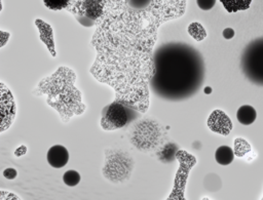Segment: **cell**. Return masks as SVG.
<instances>
[{"instance_id": "cell-19", "label": "cell", "mask_w": 263, "mask_h": 200, "mask_svg": "<svg viewBox=\"0 0 263 200\" xmlns=\"http://www.w3.org/2000/svg\"><path fill=\"white\" fill-rule=\"evenodd\" d=\"M262 200H263V198H262Z\"/></svg>"}, {"instance_id": "cell-10", "label": "cell", "mask_w": 263, "mask_h": 200, "mask_svg": "<svg viewBox=\"0 0 263 200\" xmlns=\"http://www.w3.org/2000/svg\"><path fill=\"white\" fill-rule=\"evenodd\" d=\"M228 12L246 10L251 6L252 0H220Z\"/></svg>"}, {"instance_id": "cell-15", "label": "cell", "mask_w": 263, "mask_h": 200, "mask_svg": "<svg viewBox=\"0 0 263 200\" xmlns=\"http://www.w3.org/2000/svg\"><path fill=\"white\" fill-rule=\"evenodd\" d=\"M197 5L202 10H210L214 7L216 0H196Z\"/></svg>"}, {"instance_id": "cell-1", "label": "cell", "mask_w": 263, "mask_h": 200, "mask_svg": "<svg viewBox=\"0 0 263 200\" xmlns=\"http://www.w3.org/2000/svg\"><path fill=\"white\" fill-rule=\"evenodd\" d=\"M152 87L161 96L182 98L193 93L203 75L198 53L183 44L162 46L154 57Z\"/></svg>"}, {"instance_id": "cell-11", "label": "cell", "mask_w": 263, "mask_h": 200, "mask_svg": "<svg viewBox=\"0 0 263 200\" xmlns=\"http://www.w3.org/2000/svg\"><path fill=\"white\" fill-rule=\"evenodd\" d=\"M188 33L197 41H201L205 38L206 32L201 24L194 22L188 26Z\"/></svg>"}, {"instance_id": "cell-14", "label": "cell", "mask_w": 263, "mask_h": 200, "mask_svg": "<svg viewBox=\"0 0 263 200\" xmlns=\"http://www.w3.org/2000/svg\"><path fill=\"white\" fill-rule=\"evenodd\" d=\"M43 2L50 10H61L68 7L70 0H43Z\"/></svg>"}, {"instance_id": "cell-6", "label": "cell", "mask_w": 263, "mask_h": 200, "mask_svg": "<svg viewBox=\"0 0 263 200\" xmlns=\"http://www.w3.org/2000/svg\"><path fill=\"white\" fill-rule=\"evenodd\" d=\"M69 160L68 150L61 145L52 146L47 152V161L54 168H61L67 164Z\"/></svg>"}, {"instance_id": "cell-17", "label": "cell", "mask_w": 263, "mask_h": 200, "mask_svg": "<svg viewBox=\"0 0 263 200\" xmlns=\"http://www.w3.org/2000/svg\"><path fill=\"white\" fill-rule=\"evenodd\" d=\"M234 36V30L231 28H226L223 30V37L225 39H231Z\"/></svg>"}, {"instance_id": "cell-5", "label": "cell", "mask_w": 263, "mask_h": 200, "mask_svg": "<svg viewBox=\"0 0 263 200\" xmlns=\"http://www.w3.org/2000/svg\"><path fill=\"white\" fill-rule=\"evenodd\" d=\"M208 126L214 132L227 135L232 129V122L221 110H215L209 117Z\"/></svg>"}, {"instance_id": "cell-13", "label": "cell", "mask_w": 263, "mask_h": 200, "mask_svg": "<svg viewBox=\"0 0 263 200\" xmlns=\"http://www.w3.org/2000/svg\"><path fill=\"white\" fill-rule=\"evenodd\" d=\"M64 183L69 187H74L80 182V174L75 170H68L63 175Z\"/></svg>"}, {"instance_id": "cell-12", "label": "cell", "mask_w": 263, "mask_h": 200, "mask_svg": "<svg viewBox=\"0 0 263 200\" xmlns=\"http://www.w3.org/2000/svg\"><path fill=\"white\" fill-rule=\"evenodd\" d=\"M251 151V145L243 138L238 137L234 141V154L238 157L245 156Z\"/></svg>"}, {"instance_id": "cell-3", "label": "cell", "mask_w": 263, "mask_h": 200, "mask_svg": "<svg viewBox=\"0 0 263 200\" xmlns=\"http://www.w3.org/2000/svg\"><path fill=\"white\" fill-rule=\"evenodd\" d=\"M241 68L252 82L263 85V37L252 41L243 50Z\"/></svg>"}, {"instance_id": "cell-4", "label": "cell", "mask_w": 263, "mask_h": 200, "mask_svg": "<svg viewBox=\"0 0 263 200\" xmlns=\"http://www.w3.org/2000/svg\"><path fill=\"white\" fill-rule=\"evenodd\" d=\"M128 121V113L126 109L119 103H113L108 106L102 118V126L104 129H116L124 126Z\"/></svg>"}, {"instance_id": "cell-16", "label": "cell", "mask_w": 263, "mask_h": 200, "mask_svg": "<svg viewBox=\"0 0 263 200\" xmlns=\"http://www.w3.org/2000/svg\"><path fill=\"white\" fill-rule=\"evenodd\" d=\"M3 175L8 178V179H13L16 175H17V172L15 169L13 168H6L4 171H3Z\"/></svg>"}, {"instance_id": "cell-7", "label": "cell", "mask_w": 263, "mask_h": 200, "mask_svg": "<svg viewBox=\"0 0 263 200\" xmlns=\"http://www.w3.org/2000/svg\"><path fill=\"white\" fill-rule=\"evenodd\" d=\"M35 23H36V25H37V27L39 29V32H40V39L47 45L49 51L54 56L55 52H54V47H53L52 30H51L50 26L45 24L44 22H42L40 19H36Z\"/></svg>"}, {"instance_id": "cell-2", "label": "cell", "mask_w": 263, "mask_h": 200, "mask_svg": "<svg viewBox=\"0 0 263 200\" xmlns=\"http://www.w3.org/2000/svg\"><path fill=\"white\" fill-rule=\"evenodd\" d=\"M129 0H70L68 11L93 21L105 16L124 7Z\"/></svg>"}, {"instance_id": "cell-8", "label": "cell", "mask_w": 263, "mask_h": 200, "mask_svg": "<svg viewBox=\"0 0 263 200\" xmlns=\"http://www.w3.org/2000/svg\"><path fill=\"white\" fill-rule=\"evenodd\" d=\"M236 117L240 124L250 125L256 120L257 113H256V110L252 106L243 105V106L239 107V109L237 110Z\"/></svg>"}, {"instance_id": "cell-9", "label": "cell", "mask_w": 263, "mask_h": 200, "mask_svg": "<svg viewBox=\"0 0 263 200\" xmlns=\"http://www.w3.org/2000/svg\"><path fill=\"white\" fill-rule=\"evenodd\" d=\"M216 161L221 165H228L233 161L234 152L228 146H221L217 149L215 153Z\"/></svg>"}, {"instance_id": "cell-18", "label": "cell", "mask_w": 263, "mask_h": 200, "mask_svg": "<svg viewBox=\"0 0 263 200\" xmlns=\"http://www.w3.org/2000/svg\"><path fill=\"white\" fill-rule=\"evenodd\" d=\"M204 92H205L206 94L211 93V92H212V88H211V87H205V88H204Z\"/></svg>"}]
</instances>
